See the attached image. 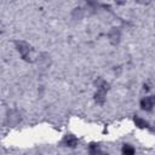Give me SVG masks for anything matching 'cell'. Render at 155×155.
<instances>
[{
  "label": "cell",
  "instance_id": "277c9868",
  "mask_svg": "<svg viewBox=\"0 0 155 155\" xmlns=\"http://www.w3.org/2000/svg\"><path fill=\"white\" fill-rule=\"evenodd\" d=\"M134 124H136V126H138L139 128H144V127H148V122L147 121H144L143 119H140L139 116H134Z\"/></svg>",
  "mask_w": 155,
  "mask_h": 155
},
{
  "label": "cell",
  "instance_id": "6da1fadb",
  "mask_svg": "<svg viewBox=\"0 0 155 155\" xmlns=\"http://www.w3.org/2000/svg\"><path fill=\"white\" fill-rule=\"evenodd\" d=\"M155 104V96H151V97H145L140 101V108L145 111H150L153 109Z\"/></svg>",
  "mask_w": 155,
  "mask_h": 155
},
{
  "label": "cell",
  "instance_id": "5b68a950",
  "mask_svg": "<svg viewBox=\"0 0 155 155\" xmlns=\"http://www.w3.org/2000/svg\"><path fill=\"white\" fill-rule=\"evenodd\" d=\"M94 155H108V154H103V153H101V151L98 150V151H97V153H96Z\"/></svg>",
  "mask_w": 155,
  "mask_h": 155
},
{
  "label": "cell",
  "instance_id": "7a4b0ae2",
  "mask_svg": "<svg viewBox=\"0 0 155 155\" xmlns=\"http://www.w3.org/2000/svg\"><path fill=\"white\" fill-rule=\"evenodd\" d=\"M64 143H65L67 147L74 148V147L78 145V139H76L73 134H68V136H65V138H64Z\"/></svg>",
  "mask_w": 155,
  "mask_h": 155
},
{
  "label": "cell",
  "instance_id": "3957f363",
  "mask_svg": "<svg viewBox=\"0 0 155 155\" xmlns=\"http://www.w3.org/2000/svg\"><path fill=\"white\" fill-rule=\"evenodd\" d=\"M136 150L131 144H124L122 147V155H134Z\"/></svg>",
  "mask_w": 155,
  "mask_h": 155
}]
</instances>
